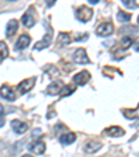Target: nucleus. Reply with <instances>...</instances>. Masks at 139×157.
<instances>
[{
  "label": "nucleus",
  "mask_w": 139,
  "mask_h": 157,
  "mask_svg": "<svg viewBox=\"0 0 139 157\" xmlns=\"http://www.w3.org/2000/svg\"><path fill=\"white\" fill-rule=\"evenodd\" d=\"M75 17H77L81 22H88V21L92 20V17H93V10L86 6H81L79 9H77V11H75Z\"/></svg>",
  "instance_id": "obj_1"
},
{
  "label": "nucleus",
  "mask_w": 139,
  "mask_h": 157,
  "mask_svg": "<svg viewBox=\"0 0 139 157\" xmlns=\"http://www.w3.org/2000/svg\"><path fill=\"white\" fill-rule=\"evenodd\" d=\"M72 60H74V63H77V64H89V63H91L88 54H86V50L83 48H79L74 52Z\"/></svg>",
  "instance_id": "obj_2"
},
{
  "label": "nucleus",
  "mask_w": 139,
  "mask_h": 157,
  "mask_svg": "<svg viewBox=\"0 0 139 157\" xmlns=\"http://www.w3.org/2000/svg\"><path fill=\"white\" fill-rule=\"evenodd\" d=\"M35 82H36V78H28V79H22V82L18 83V90H20L21 95L24 93H28L31 89L35 86Z\"/></svg>",
  "instance_id": "obj_3"
},
{
  "label": "nucleus",
  "mask_w": 139,
  "mask_h": 157,
  "mask_svg": "<svg viewBox=\"0 0 139 157\" xmlns=\"http://www.w3.org/2000/svg\"><path fill=\"white\" fill-rule=\"evenodd\" d=\"M113 31H114V27H113L111 22H102V24L96 28V33H98L99 36H103V38L110 36L113 33Z\"/></svg>",
  "instance_id": "obj_4"
},
{
  "label": "nucleus",
  "mask_w": 139,
  "mask_h": 157,
  "mask_svg": "<svg viewBox=\"0 0 139 157\" xmlns=\"http://www.w3.org/2000/svg\"><path fill=\"white\" fill-rule=\"evenodd\" d=\"M11 128H13V131H14L15 133L21 135V133L27 132L28 124H25V122L21 121V120H13V121H11Z\"/></svg>",
  "instance_id": "obj_5"
},
{
  "label": "nucleus",
  "mask_w": 139,
  "mask_h": 157,
  "mask_svg": "<svg viewBox=\"0 0 139 157\" xmlns=\"http://www.w3.org/2000/svg\"><path fill=\"white\" fill-rule=\"evenodd\" d=\"M28 149H29V151H32V153H35V154H43L44 150H46V145H44V142L38 139L33 143H31V145L28 146Z\"/></svg>",
  "instance_id": "obj_6"
},
{
  "label": "nucleus",
  "mask_w": 139,
  "mask_h": 157,
  "mask_svg": "<svg viewBox=\"0 0 139 157\" xmlns=\"http://www.w3.org/2000/svg\"><path fill=\"white\" fill-rule=\"evenodd\" d=\"M29 43H31L29 35H27V33H22V35L18 38L17 43H15V49H17V50H24V49H27L28 46H29Z\"/></svg>",
  "instance_id": "obj_7"
},
{
  "label": "nucleus",
  "mask_w": 139,
  "mask_h": 157,
  "mask_svg": "<svg viewBox=\"0 0 139 157\" xmlns=\"http://www.w3.org/2000/svg\"><path fill=\"white\" fill-rule=\"evenodd\" d=\"M100 149H102V143L96 142V140H89V142H86L85 146H83V150L89 154L96 153V151H99Z\"/></svg>",
  "instance_id": "obj_8"
},
{
  "label": "nucleus",
  "mask_w": 139,
  "mask_h": 157,
  "mask_svg": "<svg viewBox=\"0 0 139 157\" xmlns=\"http://www.w3.org/2000/svg\"><path fill=\"white\" fill-rule=\"evenodd\" d=\"M0 96L3 99H6V100H15V93H14V90H13L10 86H7V85H3L2 88H0Z\"/></svg>",
  "instance_id": "obj_9"
},
{
  "label": "nucleus",
  "mask_w": 139,
  "mask_h": 157,
  "mask_svg": "<svg viewBox=\"0 0 139 157\" xmlns=\"http://www.w3.org/2000/svg\"><path fill=\"white\" fill-rule=\"evenodd\" d=\"M75 139H77V136H75V133L74 132H65L63 133V135H60V143L64 146L67 145H71V143L75 142Z\"/></svg>",
  "instance_id": "obj_10"
},
{
  "label": "nucleus",
  "mask_w": 139,
  "mask_h": 157,
  "mask_svg": "<svg viewBox=\"0 0 139 157\" xmlns=\"http://www.w3.org/2000/svg\"><path fill=\"white\" fill-rule=\"evenodd\" d=\"M63 90V85L59 82V81H54V82H52L50 85L48 86V89H46V92H48V95H59V93H61Z\"/></svg>",
  "instance_id": "obj_11"
},
{
  "label": "nucleus",
  "mask_w": 139,
  "mask_h": 157,
  "mask_svg": "<svg viewBox=\"0 0 139 157\" xmlns=\"http://www.w3.org/2000/svg\"><path fill=\"white\" fill-rule=\"evenodd\" d=\"M89 79H91V74L88 71H81L74 77V82L77 85H85Z\"/></svg>",
  "instance_id": "obj_12"
},
{
  "label": "nucleus",
  "mask_w": 139,
  "mask_h": 157,
  "mask_svg": "<svg viewBox=\"0 0 139 157\" xmlns=\"http://www.w3.org/2000/svg\"><path fill=\"white\" fill-rule=\"evenodd\" d=\"M104 133L106 135H109V136H114V138H118V136H122L124 135V129L120 127H115V125H113V127H109L104 129Z\"/></svg>",
  "instance_id": "obj_13"
},
{
  "label": "nucleus",
  "mask_w": 139,
  "mask_h": 157,
  "mask_svg": "<svg viewBox=\"0 0 139 157\" xmlns=\"http://www.w3.org/2000/svg\"><path fill=\"white\" fill-rule=\"evenodd\" d=\"M52 38H53V36H52V29H49V32L46 33V38H43L41 42H38V43L35 44V49L36 50H42V49L48 48L52 42Z\"/></svg>",
  "instance_id": "obj_14"
},
{
  "label": "nucleus",
  "mask_w": 139,
  "mask_h": 157,
  "mask_svg": "<svg viewBox=\"0 0 139 157\" xmlns=\"http://www.w3.org/2000/svg\"><path fill=\"white\" fill-rule=\"evenodd\" d=\"M17 31H18V21L17 20L9 21V24H7V27H6V36L11 38V36L14 35Z\"/></svg>",
  "instance_id": "obj_15"
},
{
  "label": "nucleus",
  "mask_w": 139,
  "mask_h": 157,
  "mask_svg": "<svg viewBox=\"0 0 139 157\" xmlns=\"http://www.w3.org/2000/svg\"><path fill=\"white\" fill-rule=\"evenodd\" d=\"M21 21H22L24 27H27V28H31V27H33V25H35V18H33V15H31V10L22 15Z\"/></svg>",
  "instance_id": "obj_16"
},
{
  "label": "nucleus",
  "mask_w": 139,
  "mask_h": 157,
  "mask_svg": "<svg viewBox=\"0 0 139 157\" xmlns=\"http://www.w3.org/2000/svg\"><path fill=\"white\" fill-rule=\"evenodd\" d=\"M7 56H9V48H7L6 42L0 40V63H3Z\"/></svg>",
  "instance_id": "obj_17"
},
{
  "label": "nucleus",
  "mask_w": 139,
  "mask_h": 157,
  "mask_svg": "<svg viewBox=\"0 0 139 157\" xmlns=\"http://www.w3.org/2000/svg\"><path fill=\"white\" fill-rule=\"evenodd\" d=\"M124 116L128 120H136L139 118V107L136 110H124Z\"/></svg>",
  "instance_id": "obj_18"
},
{
  "label": "nucleus",
  "mask_w": 139,
  "mask_h": 157,
  "mask_svg": "<svg viewBox=\"0 0 139 157\" xmlns=\"http://www.w3.org/2000/svg\"><path fill=\"white\" fill-rule=\"evenodd\" d=\"M117 18H118L121 22H128V21L131 20V14H129V13L122 11V10H120L118 14H117Z\"/></svg>",
  "instance_id": "obj_19"
},
{
  "label": "nucleus",
  "mask_w": 139,
  "mask_h": 157,
  "mask_svg": "<svg viewBox=\"0 0 139 157\" xmlns=\"http://www.w3.org/2000/svg\"><path fill=\"white\" fill-rule=\"evenodd\" d=\"M70 42H71V38H70V35H68V33L61 32L59 35V43L60 44H68Z\"/></svg>",
  "instance_id": "obj_20"
},
{
  "label": "nucleus",
  "mask_w": 139,
  "mask_h": 157,
  "mask_svg": "<svg viewBox=\"0 0 139 157\" xmlns=\"http://www.w3.org/2000/svg\"><path fill=\"white\" fill-rule=\"evenodd\" d=\"M133 44V39L131 38V36H124V38L121 39V46L124 49H128L129 46H132Z\"/></svg>",
  "instance_id": "obj_21"
},
{
  "label": "nucleus",
  "mask_w": 139,
  "mask_h": 157,
  "mask_svg": "<svg viewBox=\"0 0 139 157\" xmlns=\"http://www.w3.org/2000/svg\"><path fill=\"white\" fill-rule=\"evenodd\" d=\"M74 90H75V86L74 85H68V86H65V88H63V90H61V93H60V95H61V96H68V95H71Z\"/></svg>",
  "instance_id": "obj_22"
},
{
  "label": "nucleus",
  "mask_w": 139,
  "mask_h": 157,
  "mask_svg": "<svg viewBox=\"0 0 139 157\" xmlns=\"http://www.w3.org/2000/svg\"><path fill=\"white\" fill-rule=\"evenodd\" d=\"M122 4L128 9H138V4L135 3V0H122Z\"/></svg>",
  "instance_id": "obj_23"
},
{
  "label": "nucleus",
  "mask_w": 139,
  "mask_h": 157,
  "mask_svg": "<svg viewBox=\"0 0 139 157\" xmlns=\"http://www.w3.org/2000/svg\"><path fill=\"white\" fill-rule=\"evenodd\" d=\"M127 31H132V32H138V28H133V27H124L121 28V33H125Z\"/></svg>",
  "instance_id": "obj_24"
},
{
  "label": "nucleus",
  "mask_w": 139,
  "mask_h": 157,
  "mask_svg": "<svg viewBox=\"0 0 139 157\" xmlns=\"http://www.w3.org/2000/svg\"><path fill=\"white\" fill-rule=\"evenodd\" d=\"M6 124V118H4V114H0V128Z\"/></svg>",
  "instance_id": "obj_25"
},
{
  "label": "nucleus",
  "mask_w": 139,
  "mask_h": 157,
  "mask_svg": "<svg viewBox=\"0 0 139 157\" xmlns=\"http://www.w3.org/2000/svg\"><path fill=\"white\" fill-rule=\"evenodd\" d=\"M54 3H56V0H46V4H48V7H52Z\"/></svg>",
  "instance_id": "obj_26"
},
{
  "label": "nucleus",
  "mask_w": 139,
  "mask_h": 157,
  "mask_svg": "<svg viewBox=\"0 0 139 157\" xmlns=\"http://www.w3.org/2000/svg\"><path fill=\"white\" fill-rule=\"evenodd\" d=\"M88 2H89L91 4H96V3H99L100 0H88Z\"/></svg>",
  "instance_id": "obj_27"
},
{
  "label": "nucleus",
  "mask_w": 139,
  "mask_h": 157,
  "mask_svg": "<svg viewBox=\"0 0 139 157\" xmlns=\"http://www.w3.org/2000/svg\"><path fill=\"white\" fill-rule=\"evenodd\" d=\"M3 110H4V109H3V106L0 104V114H3Z\"/></svg>",
  "instance_id": "obj_28"
},
{
  "label": "nucleus",
  "mask_w": 139,
  "mask_h": 157,
  "mask_svg": "<svg viewBox=\"0 0 139 157\" xmlns=\"http://www.w3.org/2000/svg\"><path fill=\"white\" fill-rule=\"evenodd\" d=\"M135 46H136V48H135V49H136V50H139V43H136V44H135Z\"/></svg>",
  "instance_id": "obj_29"
},
{
  "label": "nucleus",
  "mask_w": 139,
  "mask_h": 157,
  "mask_svg": "<svg viewBox=\"0 0 139 157\" xmlns=\"http://www.w3.org/2000/svg\"><path fill=\"white\" fill-rule=\"evenodd\" d=\"M22 157H32V156H31V154H24Z\"/></svg>",
  "instance_id": "obj_30"
},
{
  "label": "nucleus",
  "mask_w": 139,
  "mask_h": 157,
  "mask_svg": "<svg viewBox=\"0 0 139 157\" xmlns=\"http://www.w3.org/2000/svg\"><path fill=\"white\" fill-rule=\"evenodd\" d=\"M7 2H15V0H7Z\"/></svg>",
  "instance_id": "obj_31"
},
{
  "label": "nucleus",
  "mask_w": 139,
  "mask_h": 157,
  "mask_svg": "<svg viewBox=\"0 0 139 157\" xmlns=\"http://www.w3.org/2000/svg\"><path fill=\"white\" fill-rule=\"evenodd\" d=\"M138 24H139V17H138Z\"/></svg>",
  "instance_id": "obj_32"
}]
</instances>
